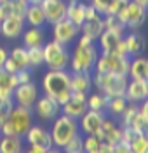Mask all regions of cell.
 <instances>
[{"instance_id":"obj_1","label":"cell","mask_w":148,"mask_h":153,"mask_svg":"<svg viewBox=\"0 0 148 153\" xmlns=\"http://www.w3.org/2000/svg\"><path fill=\"white\" fill-rule=\"evenodd\" d=\"M70 73L66 70H49L42 78V91L44 94L51 96L59 105H65L70 99L71 87H70Z\"/></svg>"},{"instance_id":"obj_2","label":"cell","mask_w":148,"mask_h":153,"mask_svg":"<svg viewBox=\"0 0 148 153\" xmlns=\"http://www.w3.org/2000/svg\"><path fill=\"white\" fill-rule=\"evenodd\" d=\"M98 54L99 51L94 44V40H91L86 35H80V38L75 44L73 52L70 54L68 68L71 70V73L73 71H91Z\"/></svg>"},{"instance_id":"obj_3","label":"cell","mask_w":148,"mask_h":153,"mask_svg":"<svg viewBox=\"0 0 148 153\" xmlns=\"http://www.w3.org/2000/svg\"><path fill=\"white\" fill-rule=\"evenodd\" d=\"M49 132L51 139H52V146L58 150H63L79 134V124L75 118H71L65 113H59L52 120V127H51Z\"/></svg>"},{"instance_id":"obj_4","label":"cell","mask_w":148,"mask_h":153,"mask_svg":"<svg viewBox=\"0 0 148 153\" xmlns=\"http://www.w3.org/2000/svg\"><path fill=\"white\" fill-rule=\"evenodd\" d=\"M31 125H33V110L14 105V108L10 110L7 122L0 127V134L23 137Z\"/></svg>"},{"instance_id":"obj_5","label":"cell","mask_w":148,"mask_h":153,"mask_svg":"<svg viewBox=\"0 0 148 153\" xmlns=\"http://www.w3.org/2000/svg\"><path fill=\"white\" fill-rule=\"evenodd\" d=\"M127 82H129L127 75L92 71V85H96L99 92H103V94L108 96V97H113V96H124Z\"/></svg>"},{"instance_id":"obj_6","label":"cell","mask_w":148,"mask_h":153,"mask_svg":"<svg viewBox=\"0 0 148 153\" xmlns=\"http://www.w3.org/2000/svg\"><path fill=\"white\" fill-rule=\"evenodd\" d=\"M129 61H131V57L118 56V54H113V52H101V54H98V57H96L92 70H94V71H99V73L127 75Z\"/></svg>"},{"instance_id":"obj_7","label":"cell","mask_w":148,"mask_h":153,"mask_svg":"<svg viewBox=\"0 0 148 153\" xmlns=\"http://www.w3.org/2000/svg\"><path fill=\"white\" fill-rule=\"evenodd\" d=\"M44 49V65L49 70H66L70 63V52L66 45L56 42L54 38L42 45Z\"/></svg>"},{"instance_id":"obj_8","label":"cell","mask_w":148,"mask_h":153,"mask_svg":"<svg viewBox=\"0 0 148 153\" xmlns=\"http://www.w3.org/2000/svg\"><path fill=\"white\" fill-rule=\"evenodd\" d=\"M118 16L124 19L126 28L139 30L145 25V21H147V7H143V5H139L136 2L129 0L126 4V7L118 12Z\"/></svg>"},{"instance_id":"obj_9","label":"cell","mask_w":148,"mask_h":153,"mask_svg":"<svg viewBox=\"0 0 148 153\" xmlns=\"http://www.w3.org/2000/svg\"><path fill=\"white\" fill-rule=\"evenodd\" d=\"M37 99H39V87L35 85L33 80L25 82V84H18L16 89L12 91V101L18 106H25V108L33 110V105Z\"/></svg>"},{"instance_id":"obj_10","label":"cell","mask_w":148,"mask_h":153,"mask_svg":"<svg viewBox=\"0 0 148 153\" xmlns=\"http://www.w3.org/2000/svg\"><path fill=\"white\" fill-rule=\"evenodd\" d=\"M33 110H35V115L39 117L40 120L51 122V120H54L61 113V105L54 97L44 94V96H39V99L33 105Z\"/></svg>"},{"instance_id":"obj_11","label":"cell","mask_w":148,"mask_h":153,"mask_svg":"<svg viewBox=\"0 0 148 153\" xmlns=\"http://www.w3.org/2000/svg\"><path fill=\"white\" fill-rule=\"evenodd\" d=\"M79 35H80L79 26L73 25L71 21H68L66 18L58 21L56 25H52V38L59 44H63V45H68L71 42H75V38Z\"/></svg>"},{"instance_id":"obj_12","label":"cell","mask_w":148,"mask_h":153,"mask_svg":"<svg viewBox=\"0 0 148 153\" xmlns=\"http://www.w3.org/2000/svg\"><path fill=\"white\" fill-rule=\"evenodd\" d=\"M105 111H98V110H86V113L80 117V125L79 131H82L84 134H96L98 136L101 131V125L105 120Z\"/></svg>"},{"instance_id":"obj_13","label":"cell","mask_w":148,"mask_h":153,"mask_svg":"<svg viewBox=\"0 0 148 153\" xmlns=\"http://www.w3.org/2000/svg\"><path fill=\"white\" fill-rule=\"evenodd\" d=\"M40 7L44 10L45 23L49 25H56L66 18V0H42Z\"/></svg>"},{"instance_id":"obj_14","label":"cell","mask_w":148,"mask_h":153,"mask_svg":"<svg viewBox=\"0 0 148 153\" xmlns=\"http://www.w3.org/2000/svg\"><path fill=\"white\" fill-rule=\"evenodd\" d=\"M25 28H26L25 18H19V16H7L5 19L0 21V33H2V37L10 38V40L19 38Z\"/></svg>"},{"instance_id":"obj_15","label":"cell","mask_w":148,"mask_h":153,"mask_svg":"<svg viewBox=\"0 0 148 153\" xmlns=\"http://www.w3.org/2000/svg\"><path fill=\"white\" fill-rule=\"evenodd\" d=\"M4 68L10 71V73H18L21 70H26L28 66V54H26V47H14L9 52V56L4 63Z\"/></svg>"},{"instance_id":"obj_16","label":"cell","mask_w":148,"mask_h":153,"mask_svg":"<svg viewBox=\"0 0 148 153\" xmlns=\"http://www.w3.org/2000/svg\"><path fill=\"white\" fill-rule=\"evenodd\" d=\"M124 97L129 103H141L148 97V80H134L131 78L126 85Z\"/></svg>"},{"instance_id":"obj_17","label":"cell","mask_w":148,"mask_h":153,"mask_svg":"<svg viewBox=\"0 0 148 153\" xmlns=\"http://www.w3.org/2000/svg\"><path fill=\"white\" fill-rule=\"evenodd\" d=\"M98 136L103 141H106V143H110V144H115L117 141H120V137H122V125L115 120V117H113V118H106V117H105L103 125H101V131H99Z\"/></svg>"},{"instance_id":"obj_18","label":"cell","mask_w":148,"mask_h":153,"mask_svg":"<svg viewBox=\"0 0 148 153\" xmlns=\"http://www.w3.org/2000/svg\"><path fill=\"white\" fill-rule=\"evenodd\" d=\"M23 137L26 139L28 144H42V146L49 148V152H51V148H52L51 132L45 129V127H42V125H31Z\"/></svg>"},{"instance_id":"obj_19","label":"cell","mask_w":148,"mask_h":153,"mask_svg":"<svg viewBox=\"0 0 148 153\" xmlns=\"http://www.w3.org/2000/svg\"><path fill=\"white\" fill-rule=\"evenodd\" d=\"M18 84L19 82L16 73H10L4 66H0V99H12V91Z\"/></svg>"},{"instance_id":"obj_20","label":"cell","mask_w":148,"mask_h":153,"mask_svg":"<svg viewBox=\"0 0 148 153\" xmlns=\"http://www.w3.org/2000/svg\"><path fill=\"white\" fill-rule=\"evenodd\" d=\"M79 30H80V35H86V37H89L91 40L96 42L98 37L103 33V30H105L103 16L99 14V16H96V18H92V19H86L79 26Z\"/></svg>"},{"instance_id":"obj_21","label":"cell","mask_w":148,"mask_h":153,"mask_svg":"<svg viewBox=\"0 0 148 153\" xmlns=\"http://www.w3.org/2000/svg\"><path fill=\"white\" fill-rule=\"evenodd\" d=\"M70 87L71 91L89 94L92 87V71H73L70 75Z\"/></svg>"},{"instance_id":"obj_22","label":"cell","mask_w":148,"mask_h":153,"mask_svg":"<svg viewBox=\"0 0 148 153\" xmlns=\"http://www.w3.org/2000/svg\"><path fill=\"white\" fill-rule=\"evenodd\" d=\"M127 76L134 80H148V59L143 54L134 56L132 61H129Z\"/></svg>"},{"instance_id":"obj_23","label":"cell","mask_w":148,"mask_h":153,"mask_svg":"<svg viewBox=\"0 0 148 153\" xmlns=\"http://www.w3.org/2000/svg\"><path fill=\"white\" fill-rule=\"evenodd\" d=\"M23 47H39V45H44L45 44V33L44 30L39 28V26H30V28H25L23 33Z\"/></svg>"},{"instance_id":"obj_24","label":"cell","mask_w":148,"mask_h":153,"mask_svg":"<svg viewBox=\"0 0 148 153\" xmlns=\"http://www.w3.org/2000/svg\"><path fill=\"white\" fill-rule=\"evenodd\" d=\"M120 40H122V33L112 31V30H103V33L98 37V44L101 52H115Z\"/></svg>"},{"instance_id":"obj_25","label":"cell","mask_w":148,"mask_h":153,"mask_svg":"<svg viewBox=\"0 0 148 153\" xmlns=\"http://www.w3.org/2000/svg\"><path fill=\"white\" fill-rule=\"evenodd\" d=\"M86 110H87V99H73V97H70L65 105H61V113L68 115L75 120H79L80 117L86 113Z\"/></svg>"},{"instance_id":"obj_26","label":"cell","mask_w":148,"mask_h":153,"mask_svg":"<svg viewBox=\"0 0 148 153\" xmlns=\"http://www.w3.org/2000/svg\"><path fill=\"white\" fill-rule=\"evenodd\" d=\"M124 42H126V47H127V54L129 57L132 56H139V54H143V51L147 47V44H145V37L139 33V31H132V33H129L127 37H124Z\"/></svg>"},{"instance_id":"obj_27","label":"cell","mask_w":148,"mask_h":153,"mask_svg":"<svg viewBox=\"0 0 148 153\" xmlns=\"http://www.w3.org/2000/svg\"><path fill=\"white\" fill-rule=\"evenodd\" d=\"M25 23L30 25V26L44 28V25H45V16H44V10L40 7V4H28L26 12H25Z\"/></svg>"},{"instance_id":"obj_28","label":"cell","mask_w":148,"mask_h":153,"mask_svg":"<svg viewBox=\"0 0 148 153\" xmlns=\"http://www.w3.org/2000/svg\"><path fill=\"white\" fill-rule=\"evenodd\" d=\"M84 2H80V0H70L66 2V19L71 21L73 25H77L80 26L86 18H84Z\"/></svg>"},{"instance_id":"obj_29","label":"cell","mask_w":148,"mask_h":153,"mask_svg":"<svg viewBox=\"0 0 148 153\" xmlns=\"http://www.w3.org/2000/svg\"><path fill=\"white\" fill-rule=\"evenodd\" d=\"M23 152V137L19 136H0V153Z\"/></svg>"},{"instance_id":"obj_30","label":"cell","mask_w":148,"mask_h":153,"mask_svg":"<svg viewBox=\"0 0 148 153\" xmlns=\"http://www.w3.org/2000/svg\"><path fill=\"white\" fill-rule=\"evenodd\" d=\"M127 99L124 96H113V97H108V105H106V110L112 117H120V113L124 111V108L127 106Z\"/></svg>"},{"instance_id":"obj_31","label":"cell","mask_w":148,"mask_h":153,"mask_svg":"<svg viewBox=\"0 0 148 153\" xmlns=\"http://www.w3.org/2000/svg\"><path fill=\"white\" fill-rule=\"evenodd\" d=\"M108 105V96L103 92H94V94H87V108L89 110H98V111H105Z\"/></svg>"},{"instance_id":"obj_32","label":"cell","mask_w":148,"mask_h":153,"mask_svg":"<svg viewBox=\"0 0 148 153\" xmlns=\"http://www.w3.org/2000/svg\"><path fill=\"white\" fill-rule=\"evenodd\" d=\"M105 30H112V31H117V33H122L126 31V23L124 19L120 18L118 14H105Z\"/></svg>"},{"instance_id":"obj_33","label":"cell","mask_w":148,"mask_h":153,"mask_svg":"<svg viewBox=\"0 0 148 153\" xmlns=\"http://www.w3.org/2000/svg\"><path fill=\"white\" fill-rule=\"evenodd\" d=\"M101 137L96 134H84L82 137V150L86 153H99L101 148Z\"/></svg>"},{"instance_id":"obj_34","label":"cell","mask_w":148,"mask_h":153,"mask_svg":"<svg viewBox=\"0 0 148 153\" xmlns=\"http://www.w3.org/2000/svg\"><path fill=\"white\" fill-rule=\"evenodd\" d=\"M26 54H28V66L31 70L44 65V49H42V45L26 49Z\"/></svg>"},{"instance_id":"obj_35","label":"cell","mask_w":148,"mask_h":153,"mask_svg":"<svg viewBox=\"0 0 148 153\" xmlns=\"http://www.w3.org/2000/svg\"><path fill=\"white\" fill-rule=\"evenodd\" d=\"M147 152H148V136L147 132H143L131 143V153H147Z\"/></svg>"},{"instance_id":"obj_36","label":"cell","mask_w":148,"mask_h":153,"mask_svg":"<svg viewBox=\"0 0 148 153\" xmlns=\"http://www.w3.org/2000/svg\"><path fill=\"white\" fill-rule=\"evenodd\" d=\"M12 108H14V101L12 99H0V127L7 122Z\"/></svg>"},{"instance_id":"obj_37","label":"cell","mask_w":148,"mask_h":153,"mask_svg":"<svg viewBox=\"0 0 148 153\" xmlns=\"http://www.w3.org/2000/svg\"><path fill=\"white\" fill-rule=\"evenodd\" d=\"M82 137H84V136L79 132L66 146H65V148H63V150H65L66 153H82L84 152V150H82Z\"/></svg>"},{"instance_id":"obj_38","label":"cell","mask_w":148,"mask_h":153,"mask_svg":"<svg viewBox=\"0 0 148 153\" xmlns=\"http://www.w3.org/2000/svg\"><path fill=\"white\" fill-rule=\"evenodd\" d=\"M9 2H10V10H12V16L25 18V12H26L28 4H26L25 0H9Z\"/></svg>"},{"instance_id":"obj_39","label":"cell","mask_w":148,"mask_h":153,"mask_svg":"<svg viewBox=\"0 0 148 153\" xmlns=\"http://www.w3.org/2000/svg\"><path fill=\"white\" fill-rule=\"evenodd\" d=\"M127 127H132V129H136L138 132H147L148 120H147V118H143V117H141L139 113H136V117L132 118V122H131Z\"/></svg>"},{"instance_id":"obj_40","label":"cell","mask_w":148,"mask_h":153,"mask_svg":"<svg viewBox=\"0 0 148 153\" xmlns=\"http://www.w3.org/2000/svg\"><path fill=\"white\" fill-rule=\"evenodd\" d=\"M112 4H113V0H91V5L98 10V14H101V16H105L108 12Z\"/></svg>"},{"instance_id":"obj_41","label":"cell","mask_w":148,"mask_h":153,"mask_svg":"<svg viewBox=\"0 0 148 153\" xmlns=\"http://www.w3.org/2000/svg\"><path fill=\"white\" fill-rule=\"evenodd\" d=\"M16 76H18V82H19V84H25V82L33 80V78H31V68H26V70H21V71H18V73H16Z\"/></svg>"},{"instance_id":"obj_42","label":"cell","mask_w":148,"mask_h":153,"mask_svg":"<svg viewBox=\"0 0 148 153\" xmlns=\"http://www.w3.org/2000/svg\"><path fill=\"white\" fill-rule=\"evenodd\" d=\"M113 153H131V146H129L126 141H117L113 144Z\"/></svg>"},{"instance_id":"obj_43","label":"cell","mask_w":148,"mask_h":153,"mask_svg":"<svg viewBox=\"0 0 148 153\" xmlns=\"http://www.w3.org/2000/svg\"><path fill=\"white\" fill-rule=\"evenodd\" d=\"M96 16H99L98 10L94 9L91 4H86V5H84V18L86 19H92V18H96Z\"/></svg>"},{"instance_id":"obj_44","label":"cell","mask_w":148,"mask_h":153,"mask_svg":"<svg viewBox=\"0 0 148 153\" xmlns=\"http://www.w3.org/2000/svg\"><path fill=\"white\" fill-rule=\"evenodd\" d=\"M28 152L30 153H47L49 148H45V146H42V144H30Z\"/></svg>"},{"instance_id":"obj_45","label":"cell","mask_w":148,"mask_h":153,"mask_svg":"<svg viewBox=\"0 0 148 153\" xmlns=\"http://www.w3.org/2000/svg\"><path fill=\"white\" fill-rule=\"evenodd\" d=\"M99 153H113V144L106 143V141H101V148H99Z\"/></svg>"},{"instance_id":"obj_46","label":"cell","mask_w":148,"mask_h":153,"mask_svg":"<svg viewBox=\"0 0 148 153\" xmlns=\"http://www.w3.org/2000/svg\"><path fill=\"white\" fill-rule=\"evenodd\" d=\"M7 56H9L7 49H5V47H0V66H4V63H5Z\"/></svg>"},{"instance_id":"obj_47","label":"cell","mask_w":148,"mask_h":153,"mask_svg":"<svg viewBox=\"0 0 148 153\" xmlns=\"http://www.w3.org/2000/svg\"><path fill=\"white\" fill-rule=\"evenodd\" d=\"M132 2H136V4L143 5V7H148V0H132Z\"/></svg>"},{"instance_id":"obj_48","label":"cell","mask_w":148,"mask_h":153,"mask_svg":"<svg viewBox=\"0 0 148 153\" xmlns=\"http://www.w3.org/2000/svg\"><path fill=\"white\" fill-rule=\"evenodd\" d=\"M25 2H26V4H40L42 0H25Z\"/></svg>"},{"instance_id":"obj_49","label":"cell","mask_w":148,"mask_h":153,"mask_svg":"<svg viewBox=\"0 0 148 153\" xmlns=\"http://www.w3.org/2000/svg\"><path fill=\"white\" fill-rule=\"evenodd\" d=\"M2 2H7V0H0V4H2Z\"/></svg>"},{"instance_id":"obj_50","label":"cell","mask_w":148,"mask_h":153,"mask_svg":"<svg viewBox=\"0 0 148 153\" xmlns=\"http://www.w3.org/2000/svg\"><path fill=\"white\" fill-rule=\"evenodd\" d=\"M66 2H70V0H66Z\"/></svg>"}]
</instances>
